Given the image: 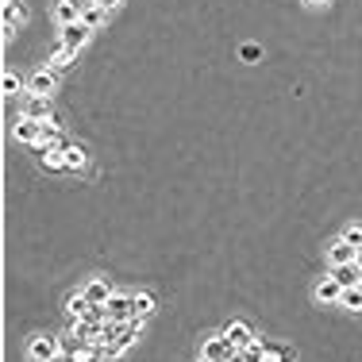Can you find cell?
<instances>
[{
	"instance_id": "cell-27",
	"label": "cell",
	"mask_w": 362,
	"mask_h": 362,
	"mask_svg": "<svg viewBox=\"0 0 362 362\" xmlns=\"http://www.w3.org/2000/svg\"><path fill=\"white\" fill-rule=\"evenodd\" d=\"M308 8H324V4H328V0H305Z\"/></svg>"
},
{
	"instance_id": "cell-1",
	"label": "cell",
	"mask_w": 362,
	"mask_h": 362,
	"mask_svg": "<svg viewBox=\"0 0 362 362\" xmlns=\"http://www.w3.org/2000/svg\"><path fill=\"white\" fill-rule=\"evenodd\" d=\"M200 359L205 362H231V359H243V351L220 331V336H212V339L200 343Z\"/></svg>"
},
{
	"instance_id": "cell-26",
	"label": "cell",
	"mask_w": 362,
	"mask_h": 362,
	"mask_svg": "<svg viewBox=\"0 0 362 362\" xmlns=\"http://www.w3.org/2000/svg\"><path fill=\"white\" fill-rule=\"evenodd\" d=\"M97 4H104L108 12H116V8H120V4H124V0H97Z\"/></svg>"
},
{
	"instance_id": "cell-15",
	"label": "cell",
	"mask_w": 362,
	"mask_h": 362,
	"mask_svg": "<svg viewBox=\"0 0 362 362\" xmlns=\"http://www.w3.org/2000/svg\"><path fill=\"white\" fill-rule=\"evenodd\" d=\"M0 16H4V27L19 24V19L27 16V8H24V0H4V8H0Z\"/></svg>"
},
{
	"instance_id": "cell-20",
	"label": "cell",
	"mask_w": 362,
	"mask_h": 362,
	"mask_svg": "<svg viewBox=\"0 0 362 362\" xmlns=\"http://www.w3.org/2000/svg\"><path fill=\"white\" fill-rule=\"evenodd\" d=\"M132 301H135V316H139V320H150V316H155V297L150 293H132Z\"/></svg>"
},
{
	"instance_id": "cell-10",
	"label": "cell",
	"mask_w": 362,
	"mask_h": 362,
	"mask_svg": "<svg viewBox=\"0 0 362 362\" xmlns=\"http://www.w3.org/2000/svg\"><path fill=\"white\" fill-rule=\"evenodd\" d=\"M81 293L89 297L93 305H108V297H112V281H104V278H89Z\"/></svg>"
},
{
	"instance_id": "cell-23",
	"label": "cell",
	"mask_w": 362,
	"mask_h": 362,
	"mask_svg": "<svg viewBox=\"0 0 362 362\" xmlns=\"http://www.w3.org/2000/svg\"><path fill=\"white\" fill-rule=\"evenodd\" d=\"M66 166H70V170H85V166H89L85 147H66Z\"/></svg>"
},
{
	"instance_id": "cell-3",
	"label": "cell",
	"mask_w": 362,
	"mask_h": 362,
	"mask_svg": "<svg viewBox=\"0 0 362 362\" xmlns=\"http://www.w3.org/2000/svg\"><path fill=\"white\" fill-rule=\"evenodd\" d=\"M47 124H50V120H35V116H19L12 132H16V139H19V143H39V139H42V127H47Z\"/></svg>"
},
{
	"instance_id": "cell-2",
	"label": "cell",
	"mask_w": 362,
	"mask_h": 362,
	"mask_svg": "<svg viewBox=\"0 0 362 362\" xmlns=\"http://www.w3.org/2000/svg\"><path fill=\"white\" fill-rule=\"evenodd\" d=\"M58 354H62V339H54V336H35L27 343V359H35V362H50Z\"/></svg>"
},
{
	"instance_id": "cell-14",
	"label": "cell",
	"mask_w": 362,
	"mask_h": 362,
	"mask_svg": "<svg viewBox=\"0 0 362 362\" xmlns=\"http://www.w3.org/2000/svg\"><path fill=\"white\" fill-rule=\"evenodd\" d=\"M339 305H343L347 313H362V281H359V285H347V289H343Z\"/></svg>"
},
{
	"instance_id": "cell-5",
	"label": "cell",
	"mask_w": 362,
	"mask_h": 362,
	"mask_svg": "<svg viewBox=\"0 0 362 362\" xmlns=\"http://www.w3.org/2000/svg\"><path fill=\"white\" fill-rule=\"evenodd\" d=\"M104 308H108V320H120V324H127L135 316V301L127 293H112Z\"/></svg>"
},
{
	"instance_id": "cell-16",
	"label": "cell",
	"mask_w": 362,
	"mask_h": 362,
	"mask_svg": "<svg viewBox=\"0 0 362 362\" xmlns=\"http://www.w3.org/2000/svg\"><path fill=\"white\" fill-rule=\"evenodd\" d=\"M81 19L89 27H100L108 19V8H104V4H97V0H93V4H81Z\"/></svg>"
},
{
	"instance_id": "cell-19",
	"label": "cell",
	"mask_w": 362,
	"mask_h": 362,
	"mask_svg": "<svg viewBox=\"0 0 362 362\" xmlns=\"http://www.w3.org/2000/svg\"><path fill=\"white\" fill-rule=\"evenodd\" d=\"M262 359H270V362H289V359H297V351H293V347H281V343H266V347H262Z\"/></svg>"
},
{
	"instance_id": "cell-11",
	"label": "cell",
	"mask_w": 362,
	"mask_h": 362,
	"mask_svg": "<svg viewBox=\"0 0 362 362\" xmlns=\"http://www.w3.org/2000/svg\"><path fill=\"white\" fill-rule=\"evenodd\" d=\"M54 19L62 24H77L81 19V0H54Z\"/></svg>"
},
{
	"instance_id": "cell-17",
	"label": "cell",
	"mask_w": 362,
	"mask_h": 362,
	"mask_svg": "<svg viewBox=\"0 0 362 362\" xmlns=\"http://www.w3.org/2000/svg\"><path fill=\"white\" fill-rule=\"evenodd\" d=\"M35 147H42V150H66V139H62V135H58V127H42V139L35 143Z\"/></svg>"
},
{
	"instance_id": "cell-13",
	"label": "cell",
	"mask_w": 362,
	"mask_h": 362,
	"mask_svg": "<svg viewBox=\"0 0 362 362\" xmlns=\"http://www.w3.org/2000/svg\"><path fill=\"white\" fill-rule=\"evenodd\" d=\"M339 297H343V285H339V281L328 274V278L316 285V301H320V305H331V301H339Z\"/></svg>"
},
{
	"instance_id": "cell-18",
	"label": "cell",
	"mask_w": 362,
	"mask_h": 362,
	"mask_svg": "<svg viewBox=\"0 0 362 362\" xmlns=\"http://www.w3.org/2000/svg\"><path fill=\"white\" fill-rule=\"evenodd\" d=\"M89 308H93V301H89L85 293H77V297H70V301H66V313H70V320H81V316L89 313Z\"/></svg>"
},
{
	"instance_id": "cell-21",
	"label": "cell",
	"mask_w": 362,
	"mask_h": 362,
	"mask_svg": "<svg viewBox=\"0 0 362 362\" xmlns=\"http://www.w3.org/2000/svg\"><path fill=\"white\" fill-rule=\"evenodd\" d=\"M42 170H50V173L70 170V166H66V150H42Z\"/></svg>"
},
{
	"instance_id": "cell-12",
	"label": "cell",
	"mask_w": 362,
	"mask_h": 362,
	"mask_svg": "<svg viewBox=\"0 0 362 362\" xmlns=\"http://www.w3.org/2000/svg\"><path fill=\"white\" fill-rule=\"evenodd\" d=\"M328 258H331V266H336V262H354V258H359V247L347 243V239H336L331 251H328Z\"/></svg>"
},
{
	"instance_id": "cell-22",
	"label": "cell",
	"mask_w": 362,
	"mask_h": 362,
	"mask_svg": "<svg viewBox=\"0 0 362 362\" xmlns=\"http://www.w3.org/2000/svg\"><path fill=\"white\" fill-rule=\"evenodd\" d=\"M74 54H77V50H70V47H58V50H54V58H50V70H54V74H62V70H70V62H74Z\"/></svg>"
},
{
	"instance_id": "cell-24",
	"label": "cell",
	"mask_w": 362,
	"mask_h": 362,
	"mask_svg": "<svg viewBox=\"0 0 362 362\" xmlns=\"http://www.w3.org/2000/svg\"><path fill=\"white\" fill-rule=\"evenodd\" d=\"M0 89H4V97H16V93L24 89V81H19L12 70H4V77H0Z\"/></svg>"
},
{
	"instance_id": "cell-9",
	"label": "cell",
	"mask_w": 362,
	"mask_h": 362,
	"mask_svg": "<svg viewBox=\"0 0 362 362\" xmlns=\"http://www.w3.org/2000/svg\"><path fill=\"white\" fill-rule=\"evenodd\" d=\"M223 336L231 339V343L239 347V351H247V347H255V336H251V328L243 320H231L228 328H223Z\"/></svg>"
},
{
	"instance_id": "cell-4",
	"label": "cell",
	"mask_w": 362,
	"mask_h": 362,
	"mask_svg": "<svg viewBox=\"0 0 362 362\" xmlns=\"http://www.w3.org/2000/svg\"><path fill=\"white\" fill-rule=\"evenodd\" d=\"M89 35H93V27L85 24V19H77V24H62V47L81 50L85 42H89Z\"/></svg>"
},
{
	"instance_id": "cell-25",
	"label": "cell",
	"mask_w": 362,
	"mask_h": 362,
	"mask_svg": "<svg viewBox=\"0 0 362 362\" xmlns=\"http://www.w3.org/2000/svg\"><path fill=\"white\" fill-rule=\"evenodd\" d=\"M343 239H347V243H354V247H362V223H351V228L343 231Z\"/></svg>"
},
{
	"instance_id": "cell-7",
	"label": "cell",
	"mask_w": 362,
	"mask_h": 362,
	"mask_svg": "<svg viewBox=\"0 0 362 362\" xmlns=\"http://www.w3.org/2000/svg\"><path fill=\"white\" fill-rule=\"evenodd\" d=\"M24 116H35V120H50V116H54V108H50V97H42V93H27Z\"/></svg>"
},
{
	"instance_id": "cell-6",
	"label": "cell",
	"mask_w": 362,
	"mask_h": 362,
	"mask_svg": "<svg viewBox=\"0 0 362 362\" xmlns=\"http://www.w3.org/2000/svg\"><path fill=\"white\" fill-rule=\"evenodd\" d=\"M54 85H58V74L54 70H35L31 77H27V93H42V97H50L54 93Z\"/></svg>"
},
{
	"instance_id": "cell-8",
	"label": "cell",
	"mask_w": 362,
	"mask_h": 362,
	"mask_svg": "<svg viewBox=\"0 0 362 362\" xmlns=\"http://www.w3.org/2000/svg\"><path fill=\"white\" fill-rule=\"evenodd\" d=\"M331 278H336L339 281V285H359V281H362V266L359 262H336V266H331Z\"/></svg>"
}]
</instances>
